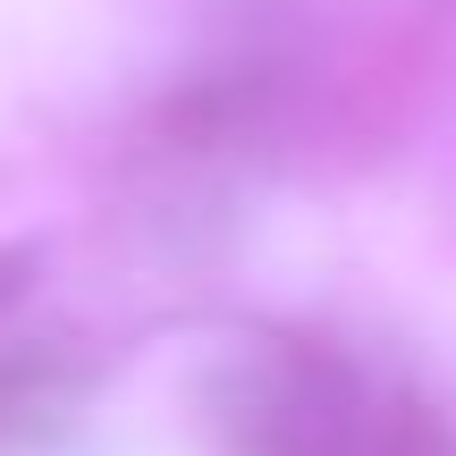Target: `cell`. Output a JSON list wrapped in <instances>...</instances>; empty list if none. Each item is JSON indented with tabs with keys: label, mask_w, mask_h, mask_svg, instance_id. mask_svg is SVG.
<instances>
[{
	"label": "cell",
	"mask_w": 456,
	"mask_h": 456,
	"mask_svg": "<svg viewBox=\"0 0 456 456\" xmlns=\"http://www.w3.org/2000/svg\"><path fill=\"white\" fill-rule=\"evenodd\" d=\"M237 380H245V397L228 414L237 456H355V397L338 389V372L254 363Z\"/></svg>",
	"instance_id": "obj_1"
}]
</instances>
